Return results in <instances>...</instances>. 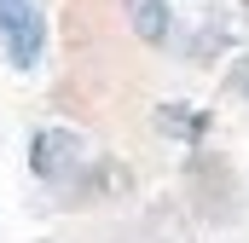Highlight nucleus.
Segmentation results:
<instances>
[{
    "label": "nucleus",
    "mask_w": 249,
    "mask_h": 243,
    "mask_svg": "<svg viewBox=\"0 0 249 243\" xmlns=\"http://www.w3.org/2000/svg\"><path fill=\"white\" fill-rule=\"evenodd\" d=\"M29 174L41 191H53L64 208L70 203H105L122 191V168L93 151V139L70 122H47L29 133Z\"/></svg>",
    "instance_id": "f257e3e1"
},
{
    "label": "nucleus",
    "mask_w": 249,
    "mask_h": 243,
    "mask_svg": "<svg viewBox=\"0 0 249 243\" xmlns=\"http://www.w3.org/2000/svg\"><path fill=\"white\" fill-rule=\"evenodd\" d=\"M53 47V23L41 0H0V58L18 75H35Z\"/></svg>",
    "instance_id": "f03ea898"
},
{
    "label": "nucleus",
    "mask_w": 249,
    "mask_h": 243,
    "mask_svg": "<svg viewBox=\"0 0 249 243\" xmlns=\"http://www.w3.org/2000/svg\"><path fill=\"white\" fill-rule=\"evenodd\" d=\"M122 17L145 47H174V0H122Z\"/></svg>",
    "instance_id": "7ed1b4c3"
},
{
    "label": "nucleus",
    "mask_w": 249,
    "mask_h": 243,
    "mask_svg": "<svg viewBox=\"0 0 249 243\" xmlns=\"http://www.w3.org/2000/svg\"><path fill=\"white\" fill-rule=\"evenodd\" d=\"M157 127L174 133V139H186V145H197V139L209 133V116L191 110V104H162V110H157Z\"/></svg>",
    "instance_id": "20e7f679"
},
{
    "label": "nucleus",
    "mask_w": 249,
    "mask_h": 243,
    "mask_svg": "<svg viewBox=\"0 0 249 243\" xmlns=\"http://www.w3.org/2000/svg\"><path fill=\"white\" fill-rule=\"evenodd\" d=\"M238 93H244V99H249V64H244V75H238Z\"/></svg>",
    "instance_id": "39448f33"
}]
</instances>
